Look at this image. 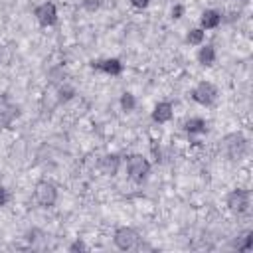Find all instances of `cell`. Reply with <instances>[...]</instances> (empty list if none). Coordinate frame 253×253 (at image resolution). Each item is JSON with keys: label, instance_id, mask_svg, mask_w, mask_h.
Instances as JSON below:
<instances>
[{"label": "cell", "instance_id": "obj_20", "mask_svg": "<svg viewBox=\"0 0 253 253\" xmlns=\"http://www.w3.org/2000/svg\"><path fill=\"white\" fill-rule=\"evenodd\" d=\"M152 0H128V6L134 10V12H146L150 8Z\"/></svg>", "mask_w": 253, "mask_h": 253}, {"label": "cell", "instance_id": "obj_4", "mask_svg": "<svg viewBox=\"0 0 253 253\" xmlns=\"http://www.w3.org/2000/svg\"><path fill=\"white\" fill-rule=\"evenodd\" d=\"M223 204H225V210H227L229 213H233V215H243V213H247L249 208H251V192H249L247 188H243V186H235V188H231V190L225 194Z\"/></svg>", "mask_w": 253, "mask_h": 253}, {"label": "cell", "instance_id": "obj_11", "mask_svg": "<svg viewBox=\"0 0 253 253\" xmlns=\"http://www.w3.org/2000/svg\"><path fill=\"white\" fill-rule=\"evenodd\" d=\"M121 166H123V158H121V154H117V152H105V154H101L99 160H97V170H99L103 176H107V178H115V176L119 174Z\"/></svg>", "mask_w": 253, "mask_h": 253}, {"label": "cell", "instance_id": "obj_21", "mask_svg": "<svg viewBox=\"0 0 253 253\" xmlns=\"http://www.w3.org/2000/svg\"><path fill=\"white\" fill-rule=\"evenodd\" d=\"M87 249H89V245L83 239H79V237L69 245V251H87Z\"/></svg>", "mask_w": 253, "mask_h": 253}, {"label": "cell", "instance_id": "obj_8", "mask_svg": "<svg viewBox=\"0 0 253 253\" xmlns=\"http://www.w3.org/2000/svg\"><path fill=\"white\" fill-rule=\"evenodd\" d=\"M174 117H176V107H174V103L168 101V99L156 101V103L152 105V109H150V121H152L154 125H158V126L170 125V123L174 121Z\"/></svg>", "mask_w": 253, "mask_h": 253}, {"label": "cell", "instance_id": "obj_19", "mask_svg": "<svg viewBox=\"0 0 253 253\" xmlns=\"http://www.w3.org/2000/svg\"><path fill=\"white\" fill-rule=\"evenodd\" d=\"M81 8H83L87 14H95V12H99V8H101V0H81Z\"/></svg>", "mask_w": 253, "mask_h": 253}, {"label": "cell", "instance_id": "obj_6", "mask_svg": "<svg viewBox=\"0 0 253 253\" xmlns=\"http://www.w3.org/2000/svg\"><path fill=\"white\" fill-rule=\"evenodd\" d=\"M34 20H36L38 26L43 28V30L53 28V26L59 22V10H57V4L51 2V0H43V2H40V4L34 8Z\"/></svg>", "mask_w": 253, "mask_h": 253}, {"label": "cell", "instance_id": "obj_13", "mask_svg": "<svg viewBox=\"0 0 253 253\" xmlns=\"http://www.w3.org/2000/svg\"><path fill=\"white\" fill-rule=\"evenodd\" d=\"M196 63L202 67V69H211L215 67L217 63V49L213 43H208L204 42L202 45L196 47Z\"/></svg>", "mask_w": 253, "mask_h": 253}, {"label": "cell", "instance_id": "obj_7", "mask_svg": "<svg viewBox=\"0 0 253 253\" xmlns=\"http://www.w3.org/2000/svg\"><path fill=\"white\" fill-rule=\"evenodd\" d=\"M113 243L121 251H130L140 247V233L130 225H119L113 231Z\"/></svg>", "mask_w": 253, "mask_h": 253}, {"label": "cell", "instance_id": "obj_14", "mask_svg": "<svg viewBox=\"0 0 253 253\" xmlns=\"http://www.w3.org/2000/svg\"><path fill=\"white\" fill-rule=\"evenodd\" d=\"M18 115H20V111L16 105H12L8 101H0V130L8 128L18 119Z\"/></svg>", "mask_w": 253, "mask_h": 253}, {"label": "cell", "instance_id": "obj_1", "mask_svg": "<svg viewBox=\"0 0 253 253\" xmlns=\"http://www.w3.org/2000/svg\"><path fill=\"white\" fill-rule=\"evenodd\" d=\"M219 148L229 162H241L249 154V140L241 130H231L219 140Z\"/></svg>", "mask_w": 253, "mask_h": 253}, {"label": "cell", "instance_id": "obj_9", "mask_svg": "<svg viewBox=\"0 0 253 253\" xmlns=\"http://www.w3.org/2000/svg\"><path fill=\"white\" fill-rule=\"evenodd\" d=\"M89 67L107 75V77H121L125 73V63L119 57H103V59H91Z\"/></svg>", "mask_w": 253, "mask_h": 253}, {"label": "cell", "instance_id": "obj_15", "mask_svg": "<svg viewBox=\"0 0 253 253\" xmlns=\"http://www.w3.org/2000/svg\"><path fill=\"white\" fill-rule=\"evenodd\" d=\"M206 38H208V32H204L200 26H192V28H188L186 34H184V42H186V45H190V47L202 45V43L206 42Z\"/></svg>", "mask_w": 253, "mask_h": 253}, {"label": "cell", "instance_id": "obj_16", "mask_svg": "<svg viewBox=\"0 0 253 253\" xmlns=\"http://www.w3.org/2000/svg\"><path fill=\"white\" fill-rule=\"evenodd\" d=\"M136 107H138V97L132 93V91H123L121 95H119V109L123 111V113H132V111H136Z\"/></svg>", "mask_w": 253, "mask_h": 253}, {"label": "cell", "instance_id": "obj_12", "mask_svg": "<svg viewBox=\"0 0 253 253\" xmlns=\"http://www.w3.org/2000/svg\"><path fill=\"white\" fill-rule=\"evenodd\" d=\"M180 128H182V132L186 136H204L210 130V123L200 115H190V117H186L182 121Z\"/></svg>", "mask_w": 253, "mask_h": 253}, {"label": "cell", "instance_id": "obj_17", "mask_svg": "<svg viewBox=\"0 0 253 253\" xmlns=\"http://www.w3.org/2000/svg\"><path fill=\"white\" fill-rule=\"evenodd\" d=\"M186 10H188V6L184 2H172L170 10H168V16H170L172 22H178V20H182L186 16Z\"/></svg>", "mask_w": 253, "mask_h": 253}, {"label": "cell", "instance_id": "obj_10", "mask_svg": "<svg viewBox=\"0 0 253 253\" xmlns=\"http://www.w3.org/2000/svg\"><path fill=\"white\" fill-rule=\"evenodd\" d=\"M223 24V12L219 8H204L198 16V26L204 30V32H215L219 30Z\"/></svg>", "mask_w": 253, "mask_h": 253}, {"label": "cell", "instance_id": "obj_5", "mask_svg": "<svg viewBox=\"0 0 253 253\" xmlns=\"http://www.w3.org/2000/svg\"><path fill=\"white\" fill-rule=\"evenodd\" d=\"M34 202L40 206V208H53L59 200V190L55 186V182L51 180H40L34 184Z\"/></svg>", "mask_w": 253, "mask_h": 253}, {"label": "cell", "instance_id": "obj_18", "mask_svg": "<svg viewBox=\"0 0 253 253\" xmlns=\"http://www.w3.org/2000/svg\"><path fill=\"white\" fill-rule=\"evenodd\" d=\"M12 200H14V196H12L10 188L8 186H0V210L6 208V206H10Z\"/></svg>", "mask_w": 253, "mask_h": 253}, {"label": "cell", "instance_id": "obj_3", "mask_svg": "<svg viewBox=\"0 0 253 253\" xmlns=\"http://www.w3.org/2000/svg\"><path fill=\"white\" fill-rule=\"evenodd\" d=\"M190 99L198 107H213L219 99V87L211 79H200L192 89H190Z\"/></svg>", "mask_w": 253, "mask_h": 253}, {"label": "cell", "instance_id": "obj_2", "mask_svg": "<svg viewBox=\"0 0 253 253\" xmlns=\"http://www.w3.org/2000/svg\"><path fill=\"white\" fill-rule=\"evenodd\" d=\"M125 172L130 182L142 184L144 180H148V176L152 172V160L142 152H130L125 158Z\"/></svg>", "mask_w": 253, "mask_h": 253}]
</instances>
